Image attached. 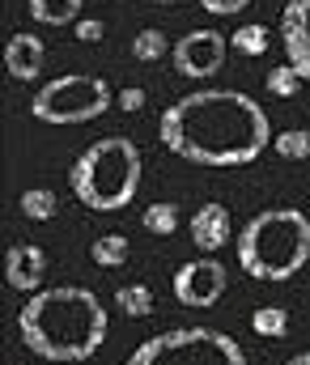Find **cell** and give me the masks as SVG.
I'll return each mask as SVG.
<instances>
[{
    "mask_svg": "<svg viewBox=\"0 0 310 365\" xmlns=\"http://www.w3.org/2000/svg\"><path fill=\"white\" fill-rule=\"evenodd\" d=\"M162 145L192 166H251L272 149L264 106L242 90H196L162 110Z\"/></svg>",
    "mask_w": 310,
    "mask_h": 365,
    "instance_id": "6da1fadb",
    "label": "cell"
},
{
    "mask_svg": "<svg viewBox=\"0 0 310 365\" xmlns=\"http://www.w3.org/2000/svg\"><path fill=\"white\" fill-rule=\"evenodd\" d=\"M106 319L103 302L94 289L81 284H51L30 293V302L17 310V331L21 344L43 357V361H90L106 340Z\"/></svg>",
    "mask_w": 310,
    "mask_h": 365,
    "instance_id": "7a4b0ae2",
    "label": "cell"
},
{
    "mask_svg": "<svg viewBox=\"0 0 310 365\" xmlns=\"http://www.w3.org/2000/svg\"><path fill=\"white\" fill-rule=\"evenodd\" d=\"M238 268L255 280H289L310 264V217L298 208H264L238 230Z\"/></svg>",
    "mask_w": 310,
    "mask_h": 365,
    "instance_id": "3957f363",
    "label": "cell"
},
{
    "mask_svg": "<svg viewBox=\"0 0 310 365\" xmlns=\"http://www.w3.org/2000/svg\"><path fill=\"white\" fill-rule=\"evenodd\" d=\"M73 195L94 212H119L140 191V149L128 136L94 140L68 170Z\"/></svg>",
    "mask_w": 310,
    "mask_h": 365,
    "instance_id": "277c9868",
    "label": "cell"
},
{
    "mask_svg": "<svg viewBox=\"0 0 310 365\" xmlns=\"http://www.w3.org/2000/svg\"><path fill=\"white\" fill-rule=\"evenodd\" d=\"M128 365H247V353L217 327H170L136 344Z\"/></svg>",
    "mask_w": 310,
    "mask_h": 365,
    "instance_id": "5b68a950",
    "label": "cell"
},
{
    "mask_svg": "<svg viewBox=\"0 0 310 365\" xmlns=\"http://www.w3.org/2000/svg\"><path fill=\"white\" fill-rule=\"evenodd\" d=\"M106 110H110V86L94 73H64V77L47 81L30 102V115L38 123H56V128L90 123Z\"/></svg>",
    "mask_w": 310,
    "mask_h": 365,
    "instance_id": "8992f818",
    "label": "cell"
},
{
    "mask_svg": "<svg viewBox=\"0 0 310 365\" xmlns=\"http://www.w3.org/2000/svg\"><path fill=\"white\" fill-rule=\"evenodd\" d=\"M225 56H229V38L221 30H192L183 38H175V51H170L175 73L192 77V81H205L212 73H221Z\"/></svg>",
    "mask_w": 310,
    "mask_h": 365,
    "instance_id": "52a82bcc",
    "label": "cell"
},
{
    "mask_svg": "<svg viewBox=\"0 0 310 365\" xmlns=\"http://www.w3.org/2000/svg\"><path fill=\"white\" fill-rule=\"evenodd\" d=\"M170 289H175V297H179L187 310H208V306H217V297L225 293V268H221L217 259H192V264H183V268L175 272Z\"/></svg>",
    "mask_w": 310,
    "mask_h": 365,
    "instance_id": "ba28073f",
    "label": "cell"
},
{
    "mask_svg": "<svg viewBox=\"0 0 310 365\" xmlns=\"http://www.w3.org/2000/svg\"><path fill=\"white\" fill-rule=\"evenodd\" d=\"M281 38H285V64L310 86V0H289L285 4Z\"/></svg>",
    "mask_w": 310,
    "mask_h": 365,
    "instance_id": "9c48e42d",
    "label": "cell"
},
{
    "mask_svg": "<svg viewBox=\"0 0 310 365\" xmlns=\"http://www.w3.org/2000/svg\"><path fill=\"white\" fill-rule=\"evenodd\" d=\"M187 234H192V242L205 255H212V251H221V247L234 242V217H229L225 204H200L192 212V221H187Z\"/></svg>",
    "mask_w": 310,
    "mask_h": 365,
    "instance_id": "30bf717a",
    "label": "cell"
},
{
    "mask_svg": "<svg viewBox=\"0 0 310 365\" xmlns=\"http://www.w3.org/2000/svg\"><path fill=\"white\" fill-rule=\"evenodd\" d=\"M43 276H47V255H43V247H34V242H13V247H9V255H4V280H9V289H17V293H38Z\"/></svg>",
    "mask_w": 310,
    "mask_h": 365,
    "instance_id": "8fae6325",
    "label": "cell"
},
{
    "mask_svg": "<svg viewBox=\"0 0 310 365\" xmlns=\"http://www.w3.org/2000/svg\"><path fill=\"white\" fill-rule=\"evenodd\" d=\"M43 60H47L43 38H34V34H26V30L4 43V73H9L13 81H34V77L43 73Z\"/></svg>",
    "mask_w": 310,
    "mask_h": 365,
    "instance_id": "7c38bea8",
    "label": "cell"
},
{
    "mask_svg": "<svg viewBox=\"0 0 310 365\" xmlns=\"http://www.w3.org/2000/svg\"><path fill=\"white\" fill-rule=\"evenodd\" d=\"M26 13L38 26H73L81 21V0H26Z\"/></svg>",
    "mask_w": 310,
    "mask_h": 365,
    "instance_id": "4fadbf2b",
    "label": "cell"
},
{
    "mask_svg": "<svg viewBox=\"0 0 310 365\" xmlns=\"http://www.w3.org/2000/svg\"><path fill=\"white\" fill-rule=\"evenodd\" d=\"M179 221H183V212H179V204H170V200H157V204H149V208L140 212V225H145L149 234H157V238L175 234Z\"/></svg>",
    "mask_w": 310,
    "mask_h": 365,
    "instance_id": "5bb4252c",
    "label": "cell"
},
{
    "mask_svg": "<svg viewBox=\"0 0 310 365\" xmlns=\"http://www.w3.org/2000/svg\"><path fill=\"white\" fill-rule=\"evenodd\" d=\"M17 208H21V217H30V221H51L56 208H60V200H56L51 187H30V191H21Z\"/></svg>",
    "mask_w": 310,
    "mask_h": 365,
    "instance_id": "9a60e30c",
    "label": "cell"
},
{
    "mask_svg": "<svg viewBox=\"0 0 310 365\" xmlns=\"http://www.w3.org/2000/svg\"><path fill=\"white\" fill-rule=\"evenodd\" d=\"M115 306L128 319H145V314H153V289L149 284H119L115 289Z\"/></svg>",
    "mask_w": 310,
    "mask_h": 365,
    "instance_id": "2e32d148",
    "label": "cell"
},
{
    "mask_svg": "<svg viewBox=\"0 0 310 365\" xmlns=\"http://www.w3.org/2000/svg\"><path fill=\"white\" fill-rule=\"evenodd\" d=\"M128 255H132V247H128L123 234H103V238L90 247V259H94L98 268H119V264H128Z\"/></svg>",
    "mask_w": 310,
    "mask_h": 365,
    "instance_id": "e0dca14e",
    "label": "cell"
},
{
    "mask_svg": "<svg viewBox=\"0 0 310 365\" xmlns=\"http://www.w3.org/2000/svg\"><path fill=\"white\" fill-rule=\"evenodd\" d=\"M251 331L264 336V340H281V336L289 331V314H285V306H259V310L251 314Z\"/></svg>",
    "mask_w": 310,
    "mask_h": 365,
    "instance_id": "ac0fdd59",
    "label": "cell"
},
{
    "mask_svg": "<svg viewBox=\"0 0 310 365\" xmlns=\"http://www.w3.org/2000/svg\"><path fill=\"white\" fill-rule=\"evenodd\" d=\"M272 149H277V158H285V162H306L310 158V132L306 128H285V132L272 136Z\"/></svg>",
    "mask_w": 310,
    "mask_h": 365,
    "instance_id": "d6986e66",
    "label": "cell"
},
{
    "mask_svg": "<svg viewBox=\"0 0 310 365\" xmlns=\"http://www.w3.org/2000/svg\"><path fill=\"white\" fill-rule=\"evenodd\" d=\"M166 51H175V43H170L162 30H140V34L132 38V56H136L140 64H153V60H162Z\"/></svg>",
    "mask_w": 310,
    "mask_h": 365,
    "instance_id": "ffe728a7",
    "label": "cell"
},
{
    "mask_svg": "<svg viewBox=\"0 0 310 365\" xmlns=\"http://www.w3.org/2000/svg\"><path fill=\"white\" fill-rule=\"evenodd\" d=\"M229 47H234V51H242V56H264V51L272 47L268 26H242L238 34H229Z\"/></svg>",
    "mask_w": 310,
    "mask_h": 365,
    "instance_id": "44dd1931",
    "label": "cell"
},
{
    "mask_svg": "<svg viewBox=\"0 0 310 365\" xmlns=\"http://www.w3.org/2000/svg\"><path fill=\"white\" fill-rule=\"evenodd\" d=\"M302 86H306V81H302L289 64H277V68L268 73V93H277V98H294Z\"/></svg>",
    "mask_w": 310,
    "mask_h": 365,
    "instance_id": "7402d4cb",
    "label": "cell"
},
{
    "mask_svg": "<svg viewBox=\"0 0 310 365\" xmlns=\"http://www.w3.org/2000/svg\"><path fill=\"white\" fill-rule=\"evenodd\" d=\"M115 106H119V110H128V115H136V110L145 106V90H140V86H128V90H119Z\"/></svg>",
    "mask_w": 310,
    "mask_h": 365,
    "instance_id": "603a6c76",
    "label": "cell"
},
{
    "mask_svg": "<svg viewBox=\"0 0 310 365\" xmlns=\"http://www.w3.org/2000/svg\"><path fill=\"white\" fill-rule=\"evenodd\" d=\"M200 4H205L212 17H234V13H242L251 0H200Z\"/></svg>",
    "mask_w": 310,
    "mask_h": 365,
    "instance_id": "cb8c5ba5",
    "label": "cell"
},
{
    "mask_svg": "<svg viewBox=\"0 0 310 365\" xmlns=\"http://www.w3.org/2000/svg\"><path fill=\"white\" fill-rule=\"evenodd\" d=\"M103 34H106V26L98 17H81V21H77V38H81V43H98Z\"/></svg>",
    "mask_w": 310,
    "mask_h": 365,
    "instance_id": "d4e9b609",
    "label": "cell"
},
{
    "mask_svg": "<svg viewBox=\"0 0 310 365\" xmlns=\"http://www.w3.org/2000/svg\"><path fill=\"white\" fill-rule=\"evenodd\" d=\"M285 365H310V353H298V357H289Z\"/></svg>",
    "mask_w": 310,
    "mask_h": 365,
    "instance_id": "484cf974",
    "label": "cell"
},
{
    "mask_svg": "<svg viewBox=\"0 0 310 365\" xmlns=\"http://www.w3.org/2000/svg\"><path fill=\"white\" fill-rule=\"evenodd\" d=\"M149 4H175V0H149Z\"/></svg>",
    "mask_w": 310,
    "mask_h": 365,
    "instance_id": "4316f807",
    "label": "cell"
}]
</instances>
